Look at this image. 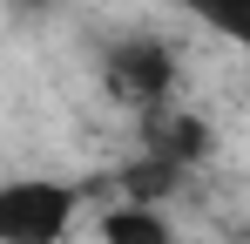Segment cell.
Returning <instances> with one entry per match:
<instances>
[{
	"mask_svg": "<svg viewBox=\"0 0 250 244\" xmlns=\"http://www.w3.org/2000/svg\"><path fill=\"white\" fill-rule=\"evenodd\" d=\"M169 81H176V54H169L163 41L128 34V41H108V48H102V88H108L115 102H128V109L149 116L169 95Z\"/></svg>",
	"mask_w": 250,
	"mask_h": 244,
	"instance_id": "cell-2",
	"label": "cell"
},
{
	"mask_svg": "<svg viewBox=\"0 0 250 244\" xmlns=\"http://www.w3.org/2000/svg\"><path fill=\"white\" fill-rule=\"evenodd\" d=\"M176 163H163V156H142V163H128L122 170V183H128V203H156V197H169L176 190Z\"/></svg>",
	"mask_w": 250,
	"mask_h": 244,
	"instance_id": "cell-5",
	"label": "cell"
},
{
	"mask_svg": "<svg viewBox=\"0 0 250 244\" xmlns=\"http://www.w3.org/2000/svg\"><path fill=\"white\" fill-rule=\"evenodd\" d=\"M196 21H203L209 34H223L230 48H244L250 54V0H183Z\"/></svg>",
	"mask_w": 250,
	"mask_h": 244,
	"instance_id": "cell-4",
	"label": "cell"
},
{
	"mask_svg": "<svg viewBox=\"0 0 250 244\" xmlns=\"http://www.w3.org/2000/svg\"><path fill=\"white\" fill-rule=\"evenodd\" d=\"M82 190L54 176H7L0 183V244H61L75 231Z\"/></svg>",
	"mask_w": 250,
	"mask_h": 244,
	"instance_id": "cell-1",
	"label": "cell"
},
{
	"mask_svg": "<svg viewBox=\"0 0 250 244\" xmlns=\"http://www.w3.org/2000/svg\"><path fill=\"white\" fill-rule=\"evenodd\" d=\"M102 244H176V231L156 203H115L102 217Z\"/></svg>",
	"mask_w": 250,
	"mask_h": 244,
	"instance_id": "cell-3",
	"label": "cell"
}]
</instances>
